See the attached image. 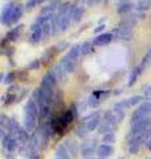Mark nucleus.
Returning <instances> with one entry per match:
<instances>
[{
  "instance_id": "obj_16",
  "label": "nucleus",
  "mask_w": 151,
  "mask_h": 159,
  "mask_svg": "<svg viewBox=\"0 0 151 159\" xmlns=\"http://www.w3.org/2000/svg\"><path fill=\"white\" fill-rule=\"evenodd\" d=\"M36 123H37V118L36 117H32V116H25L24 117V129L28 133H31V131L34 130Z\"/></svg>"
},
{
  "instance_id": "obj_41",
  "label": "nucleus",
  "mask_w": 151,
  "mask_h": 159,
  "mask_svg": "<svg viewBox=\"0 0 151 159\" xmlns=\"http://www.w3.org/2000/svg\"><path fill=\"white\" fill-rule=\"evenodd\" d=\"M101 2H102V0H85V4H86V6H97V4H99Z\"/></svg>"
},
{
  "instance_id": "obj_39",
  "label": "nucleus",
  "mask_w": 151,
  "mask_h": 159,
  "mask_svg": "<svg viewBox=\"0 0 151 159\" xmlns=\"http://www.w3.org/2000/svg\"><path fill=\"white\" fill-rule=\"evenodd\" d=\"M68 47H69V44L66 41H61V43H58L54 48H56V52H61V51H64V49L68 48Z\"/></svg>"
},
{
  "instance_id": "obj_23",
  "label": "nucleus",
  "mask_w": 151,
  "mask_h": 159,
  "mask_svg": "<svg viewBox=\"0 0 151 159\" xmlns=\"http://www.w3.org/2000/svg\"><path fill=\"white\" fill-rule=\"evenodd\" d=\"M142 69H140V66L138 65L137 68H134L133 70H131V73H130V77H129V86H133L134 84H135V81H137V78L140 76V74H142Z\"/></svg>"
},
{
  "instance_id": "obj_44",
  "label": "nucleus",
  "mask_w": 151,
  "mask_h": 159,
  "mask_svg": "<svg viewBox=\"0 0 151 159\" xmlns=\"http://www.w3.org/2000/svg\"><path fill=\"white\" fill-rule=\"evenodd\" d=\"M82 159H94L93 157H89V158H82Z\"/></svg>"
},
{
  "instance_id": "obj_26",
  "label": "nucleus",
  "mask_w": 151,
  "mask_h": 159,
  "mask_svg": "<svg viewBox=\"0 0 151 159\" xmlns=\"http://www.w3.org/2000/svg\"><path fill=\"white\" fill-rule=\"evenodd\" d=\"M56 8H57V4H56V3H52L50 6H47V7L43 8L41 15H40V16H49V15L53 13V11H54Z\"/></svg>"
},
{
  "instance_id": "obj_47",
  "label": "nucleus",
  "mask_w": 151,
  "mask_h": 159,
  "mask_svg": "<svg viewBox=\"0 0 151 159\" xmlns=\"http://www.w3.org/2000/svg\"><path fill=\"white\" fill-rule=\"evenodd\" d=\"M150 54H151V49H150Z\"/></svg>"
},
{
  "instance_id": "obj_25",
  "label": "nucleus",
  "mask_w": 151,
  "mask_h": 159,
  "mask_svg": "<svg viewBox=\"0 0 151 159\" xmlns=\"http://www.w3.org/2000/svg\"><path fill=\"white\" fill-rule=\"evenodd\" d=\"M93 43L92 41H85L82 45H81V54L82 56H86V54H89L90 52L93 51Z\"/></svg>"
},
{
  "instance_id": "obj_45",
  "label": "nucleus",
  "mask_w": 151,
  "mask_h": 159,
  "mask_svg": "<svg viewBox=\"0 0 151 159\" xmlns=\"http://www.w3.org/2000/svg\"><path fill=\"white\" fill-rule=\"evenodd\" d=\"M52 2H53V3H56V0H52Z\"/></svg>"
},
{
  "instance_id": "obj_7",
  "label": "nucleus",
  "mask_w": 151,
  "mask_h": 159,
  "mask_svg": "<svg viewBox=\"0 0 151 159\" xmlns=\"http://www.w3.org/2000/svg\"><path fill=\"white\" fill-rule=\"evenodd\" d=\"M19 143L20 142L17 141V138L11 135V134H7L6 138L3 139V147L6 148L7 151H9V152H12V151L16 150L17 146H19Z\"/></svg>"
},
{
  "instance_id": "obj_11",
  "label": "nucleus",
  "mask_w": 151,
  "mask_h": 159,
  "mask_svg": "<svg viewBox=\"0 0 151 159\" xmlns=\"http://www.w3.org/2000/svg\"><path fill=\"white\" fill-rule=\"evenodd\" d=\"M112 154H114V147L112 145H99L98 148H97V155L101 158V159H106L109 158Z\"/></svg>"
},
{
  "instance_id": "obj_20",
  "label": "nucleus",
  "mask_w": 151,
  "mask_h": 159,
  "mask_svg": "<svg viewBox=\"0 0 151 159\" xmlns=\"http://www.w3.org/2000/svg\"><path fill=\"white\" fill-rule=\"evenodd\" d=\"M134 6H135V4L130 3V2H127V3H121L119 7H118V13L119 15H129V13H131Z\"/></svg>"
},
{
  "instance_id": "obj_19",
  "label": "nucleus",
  "mask_w": 151,
  "mask_h": 159,
  "mask_svg": "<svg viewBox=\"0 0 151 159\" xmlns=\"http://www.w3.org/2000/svg\"><path fill=\"white\" fill-rule=\"evenodd\" d=\"M49 72L52 73L54 77H56L57 81H61V80H64V78H65V76H66V73H65V70H64V69H62L61 66L58 65V64H57V65H54L52 69H50Z\"/></svg>"
},
{
  "instance_id": "obj_6",
  "label": "nucleus",
  "mask_w": 151,
  "mask_h": 159,
  "mask_svg": "<svg viewBox=\"0 0 151 159\" xmlns=\"http://www.w3.org/2000/svg\"><path fill=\"white\" fill-rule=\"evenodd\" d=\"M13 8H15V4H7V6L3 8L2 13H0V23L4 24V25H11Z\"/></svg>"
},
{
  "instance_id": "obj_10",
  "label": "nucleus",
  "mask_w": 151,
  "mask_h": 159,
  "mask_svg": "<svg viewBox=\"0 0 151 159\" xmlns=\"http://www.w3.org/2000/svg\"><path fill=\"white\" fill-rule=\"evenodd\" d=\"M25 116H32L36 118L39 116V106L33 98L28 99L27 103H25Z\"/></svg>"
},
{
  "instance_id": "obj_22",
  "label": "nucleus",
  "mask_w": 151,
  "mask_h": 159,
  "mask_svg": "<svg viewBox=\"0 0 151 159\" xmlns=\"http://www.w3.org/2000/svg\"><path fill=\"white\" fill-rule=\"evenodd\" d=\"M70 158V154L66 150L65 145H60L56 148V159H69Z\"/></svg>"
},
{
  "instance_id": "obj_33",
  "label": "nucleus",
  "mask_w": 151,
  "mask_h": 159,
  "mask_svg": "<svg viewBox=\"0 0 151 159\" xmlns=\"http://www.w3.org/2000/svg\"><path fill=\"white\" fill-rule=\"evenodd\" d=\"M15 78H16V74H15L13 72H9V73H7L6 76H4V84L6 85H11V84L15 81Z\"/></svg>"
},
{
  "instance_id": "obj_21",
  "label": "nucleus",
  "mask_w": 151,
  "mask_h": 159,
  "mask_svg": "<svg viewBox=\"0 0 151 159\" xmlns=\"http://www.w3.org/2000/svg\"><path fill=\"white\" fill-rule=\"evenodd\" d=\"M150 8H151V0H138V3L135 4L137 12H146Z\"/></svg>"
},
{
  "instance_id": "obj_29",
  "label": "nucleus",
  "mask_w": 151,
  "mask_h": 159,
  "mask_svg": "<svg viewBox=\"0 0 151 159\" xmlns=\"http://www.w3.org/2000/svg\"><path fill=\"white\" fill-rule=\"evenodd\" d=\"M102 142L105 143V145H110V143H114V142H115V134H114V131L105 134V135L102 137Z\"/></svg>"
},
{
  "instance_id": "obj_48",
  "label": "nucleus",
  "mask_w": 151,
  "mask_h": 159,
  "mask_svg": "<svg viewBox=\"0 0 151 159\" xmlns=\"http://www.w3.org/2000/svg\"><path fill=\"white\" fill-rule=\"evenodd\" d=\"M0 54H2V52H0Z\"/></svg>"
},
{
  "instance_id": "obj_37",
  "label": "nucleus",
  "mask_w": 151,
  "mask_h": 159,
  "mask_svg": "<svg viewBox=\"0 0 151 159\" xmlns=\"http://www.w3.org/2000/svg\"><path fill=\"white\" fill-rule=\"evenodd\" d=\"M3 99H6V101H4V105H11V103L15 101V99H16V96H15V94H12V93H9L8 96H7L6 98H3Z\"/></svg>"
},
{
  "instance_id": "obj_4",
  "label": "nucleus",
  "mask_w": 151,
  "mask_h": 159,
  "mask_svg": "<svg viewBox=\"0 0 151 159\" xmlns=\"http://www.w3.org/2000/svg\"><path fill=\"white\" fill-rule=\"evenodd\" d=\"M108 97H109V92H106V90H97L88 98V105L90 107H98L101 105V102H103Z\"/></svg>"
},
{
  "instance_id": "obj_35",
  "label": "nucleus",
  "mask_w": 151,
  "mask_h": 159,
  "mask_svg": "<svg viewBox=\"0 0 151 159\" xmlns=\"http://www.w3.org/2000/svg\"><path fill=\"white\" fill-rule=\"evenodd\" d=\"M44 2V0H28L27 2V7L28 9H31V8H33V7H36V6H39V4H41Z\"/></svg>"
},
{
  "instance_id": "obj_36",
  "label": "nucleus",
  "mask_w": 151,
  "mask_h": 159,
  "mask_svg": "<svg viewBox=\"0 0 151 159\" xmlns=\"http://www.w3.org/2000/svg\"><path fill=\"white\" fill-rule=\"evenodd\" d=\"M40 65H41V62H40V60H33V61L29 64L28 68L31 69V70H37V69L40 68Z\"/></svg>"
},
{
  "instance_id": "obj_42",
  "label": "nucleus",
  "mask_w": 151,
  "mask_h": 159,
  "mask_svg": "<svg viewBox=\"0 0 151 159\" xmlns=\"http://www.w3.org/2000/svg\"><path fill=\"white\" fill-rule=\"evenodd\" d=\"M103 28H105L103 24H102V25H98L97 28L94 29V32H95V33H99V32H102V31H103Z\"/></svg>"
},
{
  "instance_id": "obj_12",
  "label": "nucleus",
  "mask_w": 151,
  "mask_h": 159,
  "mask_svg": "<svg viewBox=\"0 0 151 159\" xmlns=\"http://www.w3.org/2000/svg\"><path fill=\"white\" fill-rule=\"evenodd\" d=\"M58 65L61 66L64 70H65V73H72L73 70H74V68H76V61H73V60H70L68 56H65V57H62L61 58V61L58 62Z\"/></svg>"
},
{
  "instance_id": "obj_43",
  "label": "nucleus",
  "mask_w": 151,
  "mask_h": 159,
  "mask_svg": "<svg viewBox=\"0 0 151 159\" xmlns=\"http://www.w3.org/2000/svg\"><path fill=\"white\" fill-rule=\"evenodd\" d=\"M2 81H4V74L0 73V82H2Z\"/></svg>"
},
{
  "instance_id": "obj_34",
  "label": "nucleus",
  "mask_w": 151,
  "mask_h": 159,
  "mask_svg": "<svg viewBox=\"0 0 151 159\" xmlns=\"http://www.w3.org/2000/svg\"><path fill=\"white\" fill-rule=\"evenodd\" d=\"M76 134H77L78 138H85L89 134V131H88V129L85 127V125H81L77 129V130H76Z\"/></svg>"
},
{
  "instance_id": "obj_13",
  "label": "nucleus",
  "mask_w": 151,
  "mask_h": 159,
  "mask_svg": "<svg viewBox=\"0 0 151 159\" xmlns=\"http://www.w3.org/2000/svg\"><path fill=\"white\" fill-rule=\"evenodd\" d=\"M58 16V32H65L70 25V16L66 15H57Z\"/></svg>"
},
{
  "instance_id": "obj_17",
  "label": "nucleus",
  "mask_w": 151,
  "mask_h": 159,
  "mask_svg": "<svg viewBox=\"0 0 151 159\" xmlns=\"http://www.w3.org/2000/svg\"><path fill=\"white\" fill-rule=\"evenodd\" d=\"M23 27L24 25H17V27H15L13 29H11L8 33H7V40L8 41H16V40L19 39V36H20V33H21V31H23Z\"/></svg>"
},
{
  "instance_id": "obj_46",
  "label": "nucleus",
  "mask_w": 151,
  "mask_h": 159,
  "mask_svg": "<svg viewBox=\"0 0 151 159\" xmlns=\"http://www.w3.org/2000/svg\"><path fill=\"white\" fill-rule=\"evenodd\" d=\"M119 159H125V158H119Z\"/></svg>"
},
{
  "instance_id": "obj_18",
  "label": "nucleus",
  "mask_w": 151,
  "mask_h": 159,
  "mask_svg": "<svg viewBox=\"0 0 151 159\" xmlns=\"http://www.w3.org/2000/svg\"><path fill=\"white\" fill-rule=\"evenodd\" d=\"M23 13H24L23 6H15L13 12H12V19H11V25L12 24H16L19 20L23 17Z\"/></svg>"
},
{
  "instance_id": "obj_5",
  "label": "nucleus",
  "mask_w": 151,
  "mask_h": 159,
  "mask_svg": "<svg viewBox=\"0 0 151 159\" xmlns=\"http://www.w3.org/2000/svg\"><path fill=\"white\" fill-rule=\"evenodd\" d=\"M43 29H41V25L39 23H34L33 25L31 27V33H29V43L31 44H39L40 41L43 40Z\"/></svg>"
},
{
  "instance_id": "obj_2",
  "label": "nucleus",
  "mask_w": 151,
  "mask_h": 159,
  "mask_svg": "<svg viewBox=\"0 0 151 159\" xmlns=\"http://www.w3.org/2000/svg\"><path fill=\"white\" fill-rule=\"evenodd\" d=\"M113 36L117 39H121V40H125V41H129V40H131V37H133V25L121 23L119 27L113 32Z\"/></svg>"
},
{
  "instance_id": "obj_9",
  "label": "nucleus",
  "mask_w": 151,
  "mask_h": 159,
  "mask_svg": "<svg viewBox=\"0 0 151 159\" xmlns=\"http://www.w3.org/2000/svg\"><path fill=\"white\" fill-rule=\"evenodd\" d=\"M84 13H85V9L82 7H76V6H70V9L68 12V15L70 16L73 23L81 21V19L84 17Z\"/></svg>"
},
{
  "instance_id": "obj_15",
  "label": "nucleus",
  "mask_w": 151,
  "mask_h": 159,
  "mask_svg": "<svg viewBox=\"0 0 151 159\" xmlns=\"http://www.w3.org/2000/svg\"><path fill=\"white\" fill-rule=\"evenodd\" d=\"M85 127L88 129V131H94V130H97V129L101 125V119L99 117H95V118H89V119H85Z\"/></svg>"
},
{
  "instance_id": "obj_14",
  "label": "nucleus",
  "mask_w": 151,
  "mask_h": 159,
  "mask_svg": "<svg viewBox=\"0 0 151 159\" xmlns=\"http://www.w3.org/2000/svg\"><path fill=\"white\" fill-rule=\"evenodd\" d=\"M65 147H66V150L69 151V154L72 157H77L80 154V147H78L77 142H76L74 139H66V142H65Z\"/></svg>"
},
{
  "instance_id": "obj_24",
  "label": "nucleus",
  "mask_w": 151,
  "mask_h": 159,
  "mask_svg": "<svg viewBox=\"0 0 151 159\" xmlns=\"http://www.w3.org/2000/svg\"><path fill=\"white\" fill-rule=\"evenodd\" d=\"M68 57L70 60H73V61H77V60L81 57V45H74V47L70 48Z\"/></svg>"
},
{
  "instance_id": "obj_28",
  "label": "nucleus",
  "mask_w": 151,
  "mask_h": 159,
  "mask_svg": "<svg viewBox=\"0 0 151 159\" xmlns=\"http://www.w3.org/2000/svg\"><path fill=\"white\" fill-rule=\"evenodd\" d=\"M127 101H129V106H135V105H140L142 102H144V98L142 96H134L131 98H129Z\"/></svg>"
},
{
  "instance_id": "obj_31",
  "label": "nucleus",
  "mask_w": 151,
  "mask_h": 159,
  "mask_svg": "<svg viewBox=\"0 0 151 159\" xmlns=\"http://www.w3.org/2000/svg\"><path fill=\"white\" fill-rule=\"evenodd\" d=\"M70 6H72V4H69V3H62V4H60V6L57 7L58 15H66V13L69 12V9H70Z\"/></svg>"
},
{
  "instance_id": "obj_38",
  "label": "nucleus",
  "mask_w": 151,
  "mask_h": 159,
  "mask_svg": "<svg viewBox=\"0 0 151 159\" xmlns=\"http://www.w3.org/2000/svg\"><path fill=\"white\" fill-rule=\"evenodd\" d=\"M140 150V145H129V152L130 154H138Z\"/></svg>"
},
{
  "instance_id": "obj_3",
  "label": "nucleus",
  "mask_w": 151,
  "mask_h": 159,
  "mask_svg": "<svg viewBox=\"0 0 151 159\" xmlns=\"http://www.w3.org/2000/svg\"><path fill=\"white\" fill-rule=\"evenodd\" d=\"M97 148H98V145L95 141H86L80 146V154L84 158H89V157H93L94 154H97Z\"/></svg>"
},
{
  "instance_id": "obj_8",
  "label": "nucleus",
  "mask_w": 151,
  "mask_h": 159,
  "mask_svg": "<svg viewBox=\"0 0 151 159\" xmlns=\"http://www.w3.org/2000/svg\"><path fill=\"white\" fill-rule=\"evenodd\" d=\"M113 32H106V33H101L97 37H94L93 40V45L95 47H102V45H108V44L113 40Z\"/></svg>"
},
{
  "instance_id": "obj_40",
  "label": "nucleus",
  "mask_w": 151,
  "mask_h": 159,
  "mask_svg": "<svg viewBox=\"0 0 151 159\" xmlns=\"http://www.w3.org/2000/svg\"><path fill=\"white\" fill-rule=\"evenodd\" d=\"M7 135V127L4 126V123L0 122V139H4Z\"/></svg>"
},
{
  "instance_id": "obj_27",
  "label": "nucleus",
  "mask_w": 151,
  "mask_h": 159,
  "mask_svg": "<svg viewBox=\"0 0 151 159\" xmlns=\"http://www.w3.org/2000/svg\"><path fill=\"white\" fill-rule=\"evenodd\" d=\"M150 65H151V54H150V52H149V53L143 57L142 62L139 64V66H140V69H142V70H146V69H147Z\"/></svg>"
},
{
  "instance_id": "obj_1",
  "label": "nucleus",
  "mask_w": 151,
  "mask_h": 159,
  "mask_svg": "<svg viewBox=\"0 0 151 159\" xmlns=\"http://www.w3.org/2000/svg\"><path fill=\"white\" fill-rule=\"evenodd\" d=\"M151 117V102L144 101L139 105V107L133 113L131 119H130V125H134L139 121H143V119H147Z\"/></svg>"
},
{
  "instance_id": "obj_30",
  "label": "nucleus",
  "mask_w": 151,
  "mask_h": 159,
  "mask_svg": "<svg viewBox=\"0 0 151 159\" xmlns=\"http://www.w3.org/2000/svg\"><path fill=\"white\" fill-rule=\"evenodd\" d=\"M50 24H52V34H57L58 33V16H56V15H52Z\"/></svg>"
},
{
  "instance_id": "obj_32",
  "label": "nucleus",
  "mask_w": 151,
  "mask_h": 159,
  "mask_svg": "<svg viewBox=\"0 0 151 159\" xmlns=\"http://www.w3.org/2000/svg\"><path fill=\"white\" fill-rule=\"evenodd\" d=\"M54 53H57V52H56V48H54V47H53V48H50L49 51H47V52L43 54V62H48L49 60L53 57V54H54Z\"/></svg>"
}]
</instances>
